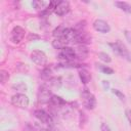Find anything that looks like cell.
<instances>
[{"label": "cell", "instance_id": "1", "mask_svg": "<svg viewBox=\"0 0 131 131\" xmlns=\"http://www.w3.org/2000/svg\"><path fill=\"white\" fill-rule=\"evenodd\" d=\"M81 98H82V103L85 106V108L92 111L96 106V98L92 92L88 90V88H84L82 93H81Z\"/></svg>", "mask_w": 131, "mask_h": 131}, {"label": "cell", "instance_id": "8", "mask_svg": "<svg viewBox=\"0 0 131 131\" xmlns=\"http://www.w3.org/2000/svg\"><path fill=\"white\" fill-rule=\"evenodd\" d=\"M34 115H35V117L41 123H43L45 125H48V126H52V124H53L52 117L48 113H46L45 111H43V110H36L34 112Z\"/></svg>", "mask_w": 131, "mask_h": 131}, {"label": "cell", "instance_id": "19", "mask_svg": "<svg viewBox=\"0 0 131 131\" xmlns=\"http://www.w3.org/2000/svg\"><path fill=\"white\" fill-rule=\"evenodd\" d=\"M64 30H66V28L62 27V26L57 27V28L53 31V37H54L55 39H61L62 36H63V33H64Z\"/></svg>", "mask_w": 131, "mask_h": 131}, {"label": "cell", "instance_id": "27", "mask_svg": "<svg viewBox=\"0 0 131 131\" xmlns=\"http://www.w3.org/2000/svg\"><path fill=\"white\" fill-rule=\"evenodd\" d=\"M125 36L127 37L128 41H129V42H131V33H130L129 31H125Z\"/></svg>", "mask_w": 131, "mask_h": 131}, {"label": "cell", "instance_id": "13", "mask_svg": "<svg viewBox=\"0 0 131 131\" xmlns=\"http://www.w3.org/2000/svg\"><path fill=\"white\" fill-rule=\"evenodd\" d=\"M115 5L120 10H123L126 13H131V4H129L128 2H125V1H116L115 2Z\"/></svg>", "mask_w": 131, "mask_h": 131}, {"label": "cell", "instance_id": "26", "mask_svg": "<svg viewBox=\"0 0 131 131\" xmlns=\"http://www.w3.org/2000/svg\"><path fill=\"white\" fill-rule=\"evenodd\" d=\"M125 115H126V118H127L128 122H129L130 125H131V110H130V108H127V110L125 111Z\"/></svg>", "mask_w": 131, "mask_h": 131}, {"label": "cell", "instance_id": "4", "mask_svg": "<svg viewBox=\"0 0 131 131\" xmlns=\"http://www.w3.org/2000/svg\"><path fill=\"white\" fill-rule=\"evenodd\" d=\"M58 57L62 60H64V62H70L74 59L77 58V54H76V50L70 46H66L60 50V53L58 54Z\"/></svg>", "mask_w": 131, "mask_h": 131}, {"label": "cell", "instance_id": "24", "mask_svg": "<svg viewBox=\"0 0 131 131\" xmlns=\"http://www.w3.org/2000/svg\"><path fill=\"white\" fill-rule=\"evenodd\" d=\"M100 131H112V129L110 128V126L106 123H101V125H100Z\"/></svg>", "mask_w": 131, "mask_h": 131}, {"label": "cell", "instance_id": "7", "mask_svg": "<svg viewBox=\"0 0 131 131\" xmlns=\"http://www.w3.org/2000/svg\"><path fill=\"white\" fill-rule=\"evenodd\" d=\"M52 95L53 94L47 87H45V86L40 87V89L38 91V95H37L39 103H49Z\"/></svg>", "mask_w": 131, "mask_h": 131}, {"label": "cell", "instance_id": "6", "mask_svg": "<svg viewBox=\"0 0 131 131\" xmlns=\"http://www.w3.org/2000/svg\"><path fill=\"white\" fill-rule=\"evenodd\" d=\"M31 59L34 63H36L37 66H41V67H44L47 62V56L41 50H34L31 53Z\"/></svg>", "mask_w": 131, "mask_h": 131}, {"label": "cell", "instance_id": "14", "mask_svg": "<svg viewBox=\"0 0 131 131\" xmlns=\"http://www.w3.org/2000/svg\"><path fill=\"white\" fill-rule=\"evenodd\" d=\"M49 103H51L52 105H54V106H56V107H61V106L66 105V101H64L60 96H57V95H54V94L52 95V97H51Z\"/></svg>", "mask_w": 131, "mask_h": 131}, {"label": "cell", "instance_id": "23", "mask_svg": "<svg viewBox=\"0 0 131 131\" xmlns=\"http://www.w3.org/2000/svg\"><path fill=\"white\" fill-rule=\"evenodd\" d=\"M112 93L115 94L120 100H122V101L125 100V94H124L121 90H119V89H115V88H114V89H112Z\"/></svg>", "mask_w": 131, "mask_h": 131}, {"label": "cell", "instance_id": "16", "mask_svg": "<svg viewBox=\"0 0 131 131\" xmlns=\"http://www.w3.org/2000/svg\"><path fill=\"white\" fill-rule=\"evenodd\" d=\"M67 42L66 41H63V40H61V39H54L53 41H52V46L55 48V49H62L63 47H66L67 46Z\"/></svg>", "mask_w": 131, "mask_h": 131}, {"label": "cell", "instance_id": "20", "mask_svg": "<svg viewBox=\"0 0 131 131\" xmlns=\"http://www.w3.org/2000/svg\"><path fill=\"white\" fill-rule=\"evenodd\" d=\"M41 78L43 79V80H50L52 77H51V69L50 68H48V67H46V68H44L43 69V71L41 72Z\"/></svg>", "mask_w": 131, "mask_h": 131}, {"label": "cell", "instance_id": "5", "mask_svg": "<svg viewBox=\"0 0 131 131\" xmlns=\"http://www.w3.org/2000/svg\"><path fill=\"white\" fill-rule=\"evenodd\" d=\"M25 35H26L25 29L19 26H15L10 32V41L14 44H18L24 39Z\"/></svg>", "mask_w": 131, "mask_h": 131}, {"label": "cell", "instance_id": "22", "mask_svg": "<svg viewBox=\"0 0 131 131\" xmlns=\"http://www.w3.org/2000/svg\"><path fill=\"white\" fill-rule=\"evenodd\" d=\"M98 57H99V59H101L103 62H106V63H108V62L112 61L111 56L107 53H105V52H99L98 53Z\"/></svg>", "mask_w": 131, "mask_h": 131}, {"label": "cell", "instance_id": "3", "mask_svg": "<svg viewBox=\"0 0 131 131\" xmlns=\"http://www.w3.org/2000/svg\"><path fill=\"white\" fill-rule=\"evenodd\" d=\"M11 103L19 108H27L29 106V97L24 93H16L11 97Z\"/></svg>", "mask_w": 131, "mask_h": 131}, {"label": "cell", "instance_id": "15", "mask_svg": "<svg viewBox=\"0 0 131 131\" xmlns=\"http://www.w3.org/2000/svg\"><path fill=\"white\" fill-rule=\"evenodd\" d=\"M48 4H49V2H47V1H40V0H34L32 2V6L35 9H42V10H44L48 6Z\"/></svg>", "mask_w": 131, "mask_h": 131}, {"label": "cell", "instance_id": "11", "mask_svg": "<svg viewBox=\"0 0 131 131\" xmlns=\"http://www.w3.org/2000/svg\"><path fill=\"white\" fill-rule=\"evenodd\" d=\"M78 74H79V78H80V80H81V82L83 84L86 85V84H88L90 82V80H91V74H90V72L87 69H85V68H79L78 69Z\"/></svg>", "mask_w": 131, "mask_h": 131}, {"label": "cell", "instance_id": "17", "mask_svg": "<svg viewBox=\"0 0 131 131\" xmlns=\"http://www.w3.org/2000/svg\"><path fill=\"white\" fill-rule=\"evenodd\" d=\"M96 66H97L98 70H99V71H100L102 74H105V75H112V74H114V70H113L112 68L107 67V66L100 64V63H97Z\"/></svg>", "mask_w": 131, "mask_h": 131}, {"label": "cell", "instance_id": "21", "mask_svg": "<svg viewBox=\"0 0 131 131\" xmlns=\"http://www.w3.org/2000/svg\"><path fill=\"white\" fill-rule=\"evenodd\" d=\"M8 79H9L8 72L5 71V70H1L0 71V81H1V83L2 84H5L6 81H8Z\"/></svg>", "mask_w": 131, "mask_h": 131}, {"label": "cell", "instance_id": "2", "mask_svg": "<svg viewBox=\"0 0 131 131\" xmlns=\"http://www.w3.org/2000/svg\"><path fill=\"white\" fill-rule=\"evenodd\" d=\"M108 45H110V47L112 48V50H113L117 55H119V56H121V57H123V58H126V59H128V60H131V57H130L131 55H130V53H129L127 47H126L125 44L122 43L120 40H117V41H115V42H113V43H108Z\"/></svg>", "mask_w": 131, "mask_h": 131}, {"label": "cell", "instance_id": "18", "mask_svg": "<svg viewBox=\"0 0 131 131\" xmlns=\"http://www.w3.org/2000/svg\"><path fill=\"white\" fill-rule=\"evenodd\" d=\"M48 82H49V85L53 88H59L61 86V78L60 77H52Z\"/></svg>", "mask_w": 131, "mask_h": 131}, {"label": "cell", "instance_id": "12", "mask_svg": "<svg viewBox=\"0 0 131 131\" xmlns=\"http://www.w3.org/2000/svg\"><path fill=\"white\" fill-rule=\"evenodd\" d=\"M75 50H76L77 58L85 59L88 56V49H87V47L85 45H79Z\"/></svg>", "mask_w": 131, "mask_h": 131}, {"label": "cell", "instance_id": "10", "mask_svg": "<svg viewBox=\"0 0 131 131\" xmlns=\"http://www.w3.org/2000/svg\"><path fill=\"white\" fill-rule=\"evenodd\" d=\"M70 2L69 1H58L56 7H55V10H54V13L57 14L58 16H63L66 15L67 13H69L70 11Z\"/></svg>", "mask_w": 131, "mask_h": 131}, {"label": "cell", "instance_id": "25", "mask_svg": "<svg viewBox=\"0 0 131 131\" xmlns=\"http://www.w3.org/2000/svg\"><path fill=\"white\" fill-rule=\"evenodd\" d=\"M101 85H102V87H103L104 90H108V89H110V82H108V81L102 80V81H101Z\"/></svg>", "mask_w": 131, "mask_h": 131}, {"label": "cell", "instance_id": "9", "mask_svg": "<svg viewBox=\"0 0 131 131\" xmlns=\"http://www.w3.org/2000/svg\"><path fill=\"white\" fill-rule=\"evenodd\" d=\"M93 29L96 32L101 33V34H106L111 31L110 25L103 19H95L93 21Z\"/></svg>", "mask_w": 131, "mask_h": 131}]
</instances>
